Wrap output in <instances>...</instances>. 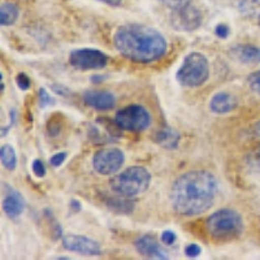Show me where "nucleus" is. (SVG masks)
Masks as SVG:
<instances>
[{
  "label": "nucleus",
  "mask_w": 260,
  "mask_h": 260,
  "mask_svg": "<svg viewBox=\"0 0 260 260\" xmlns=\"http://www.w3.org/2000/svg\"><path fill=\"white\" fill-rule=\"evenodd\" d=\"M108 56L101 50L95 48H78L69 55V64L74 69L82 72L101 71L108 64Z\"/></svg>",
  "instance_id": "nucleus-7"
},
{
  "label": "nucleus",
  "mask_w": 260,
  "mask_h": 260,
  "mask_svg": "<svg viewBox=\"0 0 260 260\" xmlns=\"http://www.w3.org/2000/svg\"><path fill=\"white\" fill-rule=\"evenodd\" d=\"M136 250L138 254L142 255L147 259H156V260H167L168 255L161 248V245L157 242V240L151 234H143L138 237L134 242Z\"/></svg>",
  "instance_id": "nucleus-11"
},
{
  "label": "nucleus",
  "mask_w": 260,
  "mask_h": 260,
  "mask_svg": "<svg viewBox=\"0 0 260 260\" xmlns=\"http://www.w3.org/2000/svg\"><path fill=\"white\" fill-rule=\"evenodd\" d=\"M82 101L86 106L96 111H110L116 106L115 95L102 90H86L82 94Z\"/></svg>",
  "instance_id": "nucleus-12"
},
{
  "label": "nucleus",
  "mask_w": 260,
  "mask_h": 260,
  "mask_svg": "<svg viewBox=\"0 0 260 260\" xmlns=\"http://www.w3.org/2000/svg\"><path fill=\"white\" fill-rule=\"evenodd\" d=\"M69 206H71V208L73 212L77 213L81 211V202L77 201V199H72L71 203H69Z\"/></svg>",
  "instance_id": "nucleus-31"
},
{
  "label": "nucleus",
  "mask_w": 260,
  "mask_h": 260,
  "mask_svg": "<svg viewBox=\"0 0 260 260\" xmlns=\"http://www.w3.org/2000/svg\"><path fill=\"white\" fill-rule=\"evenodd\" d=\"M155 142L166 150H175L178 147L181 136L177 130L171 126H162L155 134Z\"/></svg>",
  "instance_id": "nucleus-17"
},
{
  "label": "nucleus",
  "mask_w": 260,
  "mask_h": 260,
  "mask_svg": "<svg viewBox=\"0 0 260 260\" xmlns=\"http://www.w3.org/2000/svg\"><path fill=\"white\" fill-rule=\"evenodd\" d=\"M256 22H257V25H259V26H260V13L256 16Z\"/></svg>",
  "instance_id": "nucleus-34"
},
{
  "label": "nucleus",
  "mask_w": 260,
  "mask_h": 260,
  "mask_svg": "<svg viewBox=\"0 0 260 260\" xmlns=\"http://www.w3.org/2000/svg\"><path fill=\"white\" fill-rule=\"evenodd\" d=\"M26 203H25L24 197L16 190L8 187L6 198L3 201V210L6 215L11 219H17L24 213Z\"/></svg>",
  "instance_id": "nucleus-15"
},
{
  "label": "nucleus",
  "mask_w": 260,
  "mask_h": 260,
  "mask_svg": "<svg viewBox=\"0 0 260 260\" xmlns=\"http://www.w3.org/2000/svg\"><path fill=\"white\" fill-rule=\"evenodd\" d=\"M51 87H52L53 91L57 92L59 95H68L69 94V89H67V87H61L60 85H52Z\"/></svg>",
  "instance_id": "nucleus-30"
},
{
  "label": "nucleus",
  "mask_w": 260,
  "mask_h": 260,
  "mask_svg": "<svg viewBox=\"0 0 260 260\" xmlns=\"http://www.w3.org/2000/svg\"><path fill=\"white\" fill-rule=\"evenodd\" d=\"M113 45L125 59L150 64L166 56L168 42L159 30L142 24H125L113 34Z\"/></svg>",
  "instance_id": "nucleus-2"
},
{
  "label": "nucleus",
  "mask_w": 260,
  "mask_h": 260,
  "mask_svg": "<svg viewBox=\"0 0 260 260\" xmlns=\"http://www.w3.org/2000/svg\"><path fill=\"white\" fill-rule=\"evenodd\" d=\"M202 252L201 246L197 245V243H190L185 247V255L190 259H194V257H198Z\"/></svg>",
  "instance_id": "nucleus-27"
},
{
  "label": "nucleus",
  "mask_w": 260,
  "mask_h": 260,
  "mask_svg": "<svg viewBox=\"0 0 260 260\" xmlns=\"http://www.w3.org/2000/svg\"><path fill=\"white\" fill-rule=\"evenodd\" d=\"M217 180L207 171H189L178 176L171 187L172 208L181 216H198L215 203Z\"/></svg>",
  "instance_id": "nucleus-1"
},
{
  "label": "nucleus",
  "mask_w": 260,
  "mask_h": 260,
  "mask_svg": "<svg viewBox=\"0 0 260 260\" xmlns=\"http://www.w3.org/2000/svg\"><path fill=\"white\" fill-rule=\"evenodd\" d=\"M103 203L111 211L116 213H122V215H130L136 208V202L133 201V198H126V197H122V195L118 194L117 197L104 195Z\"/></svg>",
  "instance_id": "nucleus-16"
},
{
  "label": "nucleus",
  "mask_w": 260,
  "mask_h": 260,
  "mask_svg": "<svg viewBox=\"0 0 260 260\" xmlns=\"http://www.w3.org/2000/svg\"><path fill=\"white\" fill-rule=\"evenodd\" d=\"M257 130H256V132H257V133H259L260 134V122H259V124H257Z\"/></svg>",
  "instance_id": "nucleus-35"
},
{
  "label": "nucleus",
  "mask_w": 260,
  "mask_h": 260,
  "mask_svg": "<svg viewBox=\"0 0 260 260\" xmlns=\"http://www.w3.org/2000/svg\"><path fill=\"white\" fill-rule=\"evenodd\" d=\"M215 34L216 37H219L220 39H226L228 37H229V34H231V29H229L228 25L219 24L215 27Z\"/></svg>",
  "instance_id": "nucleus-29"
},
{
  "label": "nucleus",
  "mask_w": 260,
  "mask_h": 260,
  "mask_svg": "<svg viewBox=\"0 0 260 260\" xmlns=\"http://www.w3.org/2000/svg\"><path fill=\"white\" fill-rule=\"evenodd\" d=\"M16 85L18 86V89L22 90V91H26L30 89L31 82H30V78L26 73H18L16 76Z\"/></svg>",
  "instance_id": "nucleus-23"
},
{
  "label": "nucleus",
  "mask_w": 260,
  "mask_h": 260,
  "mask_svg": "<svg viewBox=\"0 0 260 260\" xmlns=\"http://www.w3.org/2000/svg\"><path fill=\"white\" fill-rule=\"evenodd\" d=\"M20 11L13 3H3L0 7V24L2 26H11L18 20Z\"/></svg>",
  "instance_id": "nucleus-18"
},
{
  "label": "nucleus",
  "mask_w": 260,
  "mask_h": 260,
  "mask_svg": "<svg viewBox=\"0 0 260 260\" xmlns=\"http://www.w3.org/2000/svg\"><path fill=\"white\" fill-rule=\"evenodd\" d=\"M38 102L41 108H47V107L52 106L53 99L50 94L47 92V90L45 87H41L38 92Z\"/></svg>",
  "instance_id": "nucleus-22"
},
{
  "label": "nucleus",
  "mask_w": 260,
  "mask_h": 260,
  "mask_svg": "<svg viewBox=\"0 0 260 260\" xmlns=\"http://www.w3.org/2000/svg\"><path fill=\"white\" fill-rule=\"evenodd\" d=\"M247 82L250 89L260 95V72H255V73L250 74L247 78Z\"/></svg>",
  "instance_id": "nucleus-24"
},
{
  "label": "nucleus",
  "mask_w": 260,
  "mask_h": 260,
  "mask_svg": "<svg viewBox=\"0 0 260 260\" xmlns=\"http://www.w3.org/2000/svg\"><path fill=\"white\" fill-rule=\"evenodd\" d=\"M206 228L212 238L219 241L234 240L242 234L245 229L242 216L229 208L219 210L208 216Z\"/></svg>",
  "instance_id": "nucleus-4"
},
{
  "label": "nucleus",
  "mask_w": 260,
  "mask_h": 260,
  "mask_svg": "<svg viewBox=\"0 0 260 260\" xmlns=\"http://www.w3.org/2000/svg\"><path fill=\"white\" fill-rule=\"evenodd\" d=\"M231 56L241 64L257 65L260 64V47L254 45H237L229 51Z\"/></svg>",
  "instance_id": "nucleus-14"
},
{
  "label": "nucleus",
  "mask_w": 260,
  "mask_h": 260,
  "mask_svg": "<svg viewBox=\"0 0 260 260\" xmlns=\"http://www.w3.org/2000/svg\"><path fill=\"white\" fill-rule=\"evenodd\" d=\"M31 171L34 173L36 177H45L46 176V167H45V162L42 161L41 159H36L32 161L31 164Z\"/></svg>",
  "instance_id": "nucleus-25"
},
{
  "label": "nucleus",
  "mask_w": 260,
  "mask_h": 260,
  "mask_svg": "<svg viewBox=\"0 0 260 260\" xmlns=\"http://www.w3.org/2000/svg\"><path fill=\"white\" fill-rule=\"evenodd\" d=\"M115 122L120 129L132 133H141L151 125V115L145 107L132 104L116 112Z\"/></svg>",
  "instance_id": "nucleus-6"
},
{
  "label": "nucleus",
  "mask_w": 260,
  "mask_h": 260,
  "mask_svg": "<svg viewBox=\"0 0 260 260\" xmlns=\"http://www.w3.org/2000/svg\"><path fill=\"white\" fill-rule=\"evenodd\" d=\"M125 162V155L120 148H103L92 156V168L102 176L115 175Z\"/></svg>",
  "instance_id": "nucleus-8"
},
{
  "label": "nucleus",
  "mask_w": 260,
  "mask_h": 260,
  "mask_svg": "<svg viewBox=\"0 0 260 260\" xmlns=\"http://www.w3.org/2000/svg\"><path fill=\"white\" fill-rule=\"evenodd\" d=\"M160 240H161V242L164 243V245L171 246L176 242V240H177V236H176V233L173 231H164L161 233Z\"/></svg>",
  "instance_id": "nucleus-28"
},
{
  "label": "nucleus",
  "mask_w": 260,
  "mask_h": 260,
  "mask_svg": "<svg viewBox=\"0 0 260 260\" xmlns=\"http://www.w3.org/2000/svg\"><path fill=\"white\" fill-rule=\"evenodd\" d=\"M62 247L83 256H99L102 254L99 242L81 234H67L62 237Z\"/></svg>",
  "instance_id": "nucleus-9"
},
{
  "label": "nucleus",
  "mask_w": 260,
  "mask_h": 260,
  "mask_svg": "<svg viewBox=\"0 0 260 260\" xmlns=\"http://www.w3.org/2000/svg\"><path fill=\"white\" fill-rule=\"evenodd\" d=\"M151 185V173L141 166L129 167L110 180L113 192L126 198H136L147 191Z\"/></svg>",
  "instance_id": "nucleus-3"
},
{
  "label": "nucleus",
  "mask_w": 260,
  "mask_h": 260,
  "mask_svg": "<svg viewBox=\"0 0 260 260\" xmlns=\"http://www.w3.org/2000/svg\"><path fill=\"white\" fill-rule=\"evenodd\" d=\"M91 81H92V82H94V83L103 82V81H106V76H92Z\"/></svg>",
  "instance_id": "nucleus-33"
},
{
  "label": "nucleus",
  "mask_w": 260,
  "mask_h": 260,
  "mask_svg": "<svg viewBox=\"0 0 260 260\" xmlns=\"http://www.w3.org/2000/svg\"><path fill=\"white\" fill-rule=\"evenodd\" d=\"M159 3L168 8L171 12H177L180 9L191 6V0H159Z\"/></svg>",
  "instance_id": "nucleus-21"
},
{
  "label": "nucleus",
  "mask_w": 260,
  "mask_h": 260,
  "mask_svg": "<svg viewBox=\"0 0 260 260\" xmlns=\"http://www.w3.org/2000/svg\"><path fill=\"white\" fill-rule=\"evenodd\" d=\"M210 78V62L201 52L187 53L176 72V80L183 87L195 89Z\"/></svg>",
  "instance_id": "nucleus-5"
},
{
  "label": "nucleus",
  "mask_w": 260,
  "mask_h": 260,
  "mask_svg": "<svg viewBox=\"0 0 260 260\" xmlns=\"http://www.w3.org/2000/svg\"><path fill=\"white\" fill-rule=\"evenodd\" d=\"M202 21L201 11L192 4L177 12H171V25L178 31H194L201 26Z\"/></svg>",
  "instance_id": "nucleus-10"
},
{
  "label": "nucleus",
  "mask_w": 260,
  "mask_h": 260,
  "mask_svg": "<svg viewBox=\"0 0 260 260\" xmlns=\"http://www.w3.org/2000/svg\"><path fill=\"white\" fill-rule=\"evenodd\" d=\"M98 2H102V3L107 4V6H111V7H120L124 0H98Z\"/></svg>",
  "instance_id": "nucleus-32"
},
{
  "label": "nucleus",
  "mask_w": 260,
  "mask_h": 260,
  "mask_svg": "<svg viewBox=\"0 0 260 260\" xmlns=\"http://www.w3.org/2000/svg\"><path fill=\"white\" fill-rule=\"evenodd\" d=\"M238 107V101L234 95L226 91L216 92L210 101V110L216 115H228Z\"/></svg>",
  "instance_id": "nucleus-13"
},
{
  "label": "nucleus",
  "mask_w": 260,
  "mask_h": 260,
  "mask_svg": "<svg viewBox=\"0 0 260 260\" xmlns=\"http://www.w3.org/2000/svg\"><path fill=\"white\" fill-rule=\"evenodd\" d=\"M240 9L246 16H257L260 13V0H242Z\"/></svg>",
  "instance_id": "nucleus-20"
},
{
  "label": "nucleus",
  "mask_w": 260,
  "mask_h": 260,
  "mask_svg": "<svg viewBox=\"0 0 260 260\" xmlns=\"http://www.w3.org/2000/svg\"><path fill=\"white\" fill-rule=\"evenodd\" d=\"M0 160L2 164L8 171H15L17 167V155H16V150L13 148L12 145H3L0 148Z\"/></svg>",
  "instance_id": "nucleus-19"
},
{
  "label": "nucleus",
  "mask_w": 260,
  "mask_h": 260,
  "mask_svg": "<svg viewBox=\"0 0 260 260\" xmlns=\"http://www.w3.org/2000/svg\"><path fill=\"white\" fill-rule=\"evenodd\" d=\"M67 157H68V154H67L65 151L56 152V154L52 155V156L50 157V164L52 167H55V168H59V167H61L62 164H64V161L67 160Z\"/></svg>",
  "instance_id": "nucleus-26"
}]
</instances>
